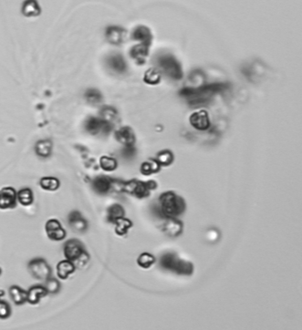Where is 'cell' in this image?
<instances>
[{
    "label": "cell",
    "mask_w": 302,
    "mask_h": 330,
    "mask_svg": "<svg viewBox=\"0 0 302 330\" xmlns=\"http://www.w3.org/2000/svg\"><path fill=\"white\" fill-rule=\"evenodd\" d=\"M229 88V83L206 84L197 88H184L181 89L180 95L186 99L190 106L195 108L206 105L211 101L213 96L223 92Z\"/></svg>",
    "instance_id": "6da1fadb"
},
{
    "label": "cell",
    "mask_w": 302,
    "mask_h": 330,
    "mask_svg": "<svg viewBox=\"0 0 302 330\" xmlns=\"http://www.w3.org/2000/svg\"><path fill=\"white\" fill-rule=\"evenodd\" d=\"M161 208L160 212L163 217H177L185 210L184 199L174 191L163 192L159 198Z\"/></svg>",
    "instance_id": "7a4b0ae2"
},
{
    "label": "cell",
    "mask_w": 302,
    "mask_h": 330,
    "mask_svg": "<svg viewBox=\"0 0 302 330\" xmlns=\"http://www.w3.org/2000/svg\"><path fill=\"white\" fill-rule=\"evenodd\" d=\"M64 256L67 260L71 261L74 265L79 268L87 264L89 259L83 244L77 239H71L67 241L64 244Z\"/></svg>",
    "instance_id": "3957f363"
},
{
    "label": "cell",
    "mask_w": 302,
    "mask_h": 330,
    "mask_svg": "<svg viewBox=\"0 0 302 330\" xmlns=\"http://www.w3.org/2000/svg\"><path fill=\"white\" fill-rule=\"evenodd\" d=\"M160 264L162 268L176 272L179 275L190 276L194 270V266L190 262L182 260L177 255L172 253L163 255L161 258Z\"/></svg>",
    "instance_id": "277c9868"
},
{
    "label": "cell",
    "mask_w": 302,
    "mask_h": 330,
    "mask_svg": "<svg viewBox=\"0 0 302 330\" xmlns=\"http://www.w3.org/2000/svg\"><path fill=\"white\" fill-rule=\"evenodd\" d=\"M157 64L163 73L173 80H181L183 78L182 66L173 55L163 54L157 59Z\"/></svg>",
    "instance_id": "5b68a950"
},
{
    "label": "cell",
    "mask_w": 302,
    "mask_h": 330,
    "mask_svg": "<svg viewBox=\"0 0 302 330\" xmlns=\"http://www.w3.org/2000/svg\"><path fill=\"white\" fill-rule=\"evenodd\" d=\"M28 268L30 275L37 280L46 281L51 278L52 268L47 263V261L42 258L32 259L28 264Z\"/></svg>",
    "instance_id": "8992f818"
},
{
    "label": "cell",
    "mask_w": 302,
    "mask_h": 330,
    "mask_svg": "<svg viewBox=\"0 0 302 330\" xmlns=\"http://www.w3.org/2000/svg\"><path fill=\"white\" fill-rule=\"evenodd\" d=\"M123 190L127 193L140 199L145 198L150 194V189L148 187L147 183H143L138 180L126 182L123 185Z\"/></svg>",
    "instance_id": "52a82bcc"
},
{
    "label": "cell",
    "mask_w": 302,
    "mask_h": 330,
    "mask_svg": "<svg viewBox=\"0 0 302 330\" xmlns=\"http://www.w3.org/2000/svg\"><path fill=\"white\" fill-rule=\"evenodd\" d=\"M85 128H86L87 132L92 134V135H97L100 132L107 134V133L111 132L112 125L107 122H105L104 120H102V119L89 117L85 123Z\"/></svg>",
    "instance_id": "ba28073f"
},
{
    "label": "cell",
    "mask_w": 302,
    "mask_h": 330,
    "mask_svg": "<svg viewBox=\"0 0 302 330\" xmlns=\"http://www.w3.org/2000/svg\"><path fill=\"white\" fill-rule=\"evenodd\" d=\"M17 191L15 188L8 186L0 189V209H13L17 206Z\"/></svg>",
    "instance_id": "9c48e42d"
},
{
    "label": "cell",
    "mask_w": 302,
    "mask_h": 330,
    "mask_svg": "<svg viewBox=\"0 0 302 330\" xmlns=\"http://www.w3.org/2000/svg\"><path fill=\"white\" fill-rule=\"evenodd\" d=\"M45 230L50 239L54 241H61L66 237V231L61 226L60 223L56 219H51L46 223Z\"/></svg>",
    "instance_id": "30bf717a"
},
{
    "label": "cell",
    "mask_w": 302,
    "mask_h": 330,
    "mask_svg": "<svg viewBox=\"0 0 302 330\" xmlns=\"http://www.w3.org/2000/svg\"><path fill=\"white\" fill-rule=\"evenodd\" d=\"M189 121L192 126L199 131H206L210 127V120L206 110L194 112L190 116Z\"/></svg>",
    "instance_id": "8fae6325"
},
{
    "label": "cell",
    "mask_w": 302,
    "mask_h": 330,
    "mask_svg": "<svg viewBox=\"0 0 302 330\" xmlns=\"http://www.w3.org/2000/svg\"><path fill=\"white\" fill-rule=\"evenodd\" d=\"M162 231L170 237H177L183 231V225L180 221L175 217H166V220L162 225Z\"/></svg>",
    "instance_id": "7c38bea8"
},
{
    "label": "cell",
    "mask_w": 302,
    "mask_h": 330,
    "mask_svg": "<svg viewBox=\"0 0 302 330\" xmlns=\"http://www.w3.org/2000/svg\"><path fill=\"white\" fill-rule=\"evenodd\" d=\"M68 221H69L70 226L72 228L75 232L83 233L88 228L87 221L83 218L81 213L78 211H73L70 213Z\"/></svg>",
    "instance_id": "4fadbf2b"
},
{
    "label": "cell",
    "mask_w": 302,
    "mask_h": 330,
    "mask_svg": "<svg viewBox=\"0 0 302 330\" xmlns=\"http://www.w3.org/2000/svg\"><path fill=\"white\" fill-rule=\"evenodd\" d=\"M115 137L120 143L125 146H133V143L135 142V135L133 129L128 126L119 129L115 133Z\"/></svg>",
    "instance_id": "5bb4252c"
},
{
    "label": "cell",
    "mask_w": 302,
    "mask_h": 330,
    "mask_svg": "<svg viewBox=\"0 0 302 330\" xmlns=\"http://www.w3.org/2000/svg\"><path fill=\"white\" fill-rule=\"evenodd\" d=\"M133 39L140 41V44L150 46L153 40V35L151 30L145 26H138L133 31Z\"/></svg>",
    "instance_id": "9a60e30c"
},
{
    "label": "cell",
    "mask_w": 302,
    "mask_h": 330,
    "mask_svg": "<svg viewBox=\"0 0 302 330\" xmlns=\"http://www.w3.org/2000/svg\"><path fill=\"white\" fill-rule=\"evenodd\" d=\"M125 30L121 27L111 26L107 29L106 37L111 44H121L124 42V39L125 37Z\"/></svg>",
    "instance_id": "2e32d148"
},
{
    "label": "cell",
    "mask_w": 302,
    "mask_h": 330,
    "mask_svg": "<svg viewBox=\"0 0 302 330\" xmlns=\"http://www.w3.org/2000/svg\"><path fill=\"white\" fill-rule=\"evenodd\" d=\"M93 190L99 194H106L112 187V180L108 176L96 177L92 183Z\"/></svg>",
    "instance_id": "e0dca14e"
},
{
    "label": "cell",
    "mask_w": 302,
    "mask_h": 330,
    "mask_svg": "<svg viewBox=\"0 0 302 330\" xmlns=\"http://www.w3.org/2000/svg\"><path fill=\"white\" fill-rule=\"evenodd\" d=\"M46 287L43 286H31L28 291V300L31 305H37L43 297L48 295Z\"/></svg>",
    "instance_id": "ac0fdd59"
},
{
    "label": "cell",
    "mask_w": 302,
    "mask_h": 330,
    "mask_svg": "<svg viewBox=\"0 0 302 330\" xmlns=\"http://www.w3.org/2000/svg\"><path fill=\"white\" fill-rule=\"evenodd\" d=\"M9 295L17 306H21L28 300V291H25L18 286H11L9 287Z\"/></svg>",
    "instance_id": "d6986e66"
},
{
    "label": "cell",
    "mask_w": 302,
    "mask_h": 330,
    "mask_svg": "<svg viewBox=\"0 0 302 330\" xmlns=\"http://www.w3.org/2000/svg\"><path fill=\"white\" fill-rule=\"evenodd\" d=\"M130 54L138 64H143L149 54V47L143 44L135 45L131 50Z\"/></svg>",
    "instance_id": "ffe728a7"
},
{
    "label": "cell",
    "mask_w": 302,
    "mask_h": 330,
    "mask_svg": "<svg viewBox=\"0 0 302 330\" xmlns=\"http://www.w3.org/2000/svg\"><path fill=\"white\" fill-rule=\"evenodd\" d=\"M75 269L76 266L71 261L63 260L57 264V275L59 278L65 280L75 271Z\"/></svg>",
    "instance_id": "44dd1931"
},
{
    "label": "cell",
    "mask_w": 302,
    "mask_h": 330,
    "mask_svg": "<svg viewBox=\"0 0 302 330\" xmlns=\"http://www.w3.org/2000/svg\"><path fill=\"white\" fill-rule=\"evenodd\" d=\"M107 63L112 70H114L118 73H123L126 70V67L127 66H126L125 60L121 54L111 55V57H109V59L107 60Z\"/></svg>",
    "instance_id": "7402d4cb"
},
{
    "label": "cell",
    "mask_w": 302,
    "mask_h": 330,
    "mask_svg": "<svg viewBox=\"0 0 302 330\" xmlns=\"http://www.w3.org/2000/svg\"><path fill=\"white\" fill-rule=\"evenodd\" d=\"M36 154L39 157L48 158L51 156L52 151V142L50 139H40L35 146Z\"/></svg>",
    "instance_id": "603a6c76"
},
{
    "label": "cell",
    "mask_w": 302,
    "mask_h": 330,
    "mask_svg": "<svg viewBox=\"0 0 302 330\" xmlns=\"http://www.w3.org/2000/svg\"><path fill=\"white\" fill-rule=\"evenodd\" d=\"M125 211L124 207L118 204H114L108 209V221L112 224H115L119 219L124 217Z\"/></svg>",
    "instance_id": "cb8c5ba5"
},
{
    "label": "cell",
    "mask_w": 302,
    "mask_h": 330,
    "mask_svg": "<svg viewBox=\"0 0 302 330\" xmlns=\"http://www.w3.org/2000/svg\"><path fill=\"white\" fill-rule=\"evenodd\" d=\"M17 198L20 205L24 206H30L34 201L33 191L29 187L22 188L18 192H17Z\"/></svg>",
    "instance_id": "d4e9b609"
},
{
    "label": "cell",
    "mask_w": 302,
    "mask_h": 330,
    "mask_svg": "<svg viewBox=\"0 0 302 330\" xmlns=\"http://www.w3.org/2000/svg\"><path fill=\"white\" fill-rule=\"evenodd\" d=\"M22 14L26 17H37L40 14V8L36 1H25L23 3Z\"/></svg>",
    "instance_id": "484cf974"
},
{
    "label": "cell",
    "mask_w": 302,
    "mask_h": 330,
    "mask_svg": "<svg viewBox=\"0 0 302 330\" xmlns=\"http://www.w3.org/2000/svg\"><path fill=\"white\" fill-rule=\"evenodd\" d=\"M140 170L141 173L143 175H150L160 171V164L158 163V161L150 159L142 164Z\"/></svg>",
    "instance_id": "4316f807"
},
{
    "label": "cell",
    "mask_w": 302,
    "mask_h": 330,
    "mask_svg": "<svg viewBox=\"0 0 302 330\" xmlns=\"http://www.w3.org/2000/svg\"><path fill=\"white\" fill-rule=\"evenodd\" d=\"M39 184L44 190L56 191L57 189H59V181L57 178H54V177H44L40 180Z\"/></svg>",
    "instance_id": "83f0119b"
},
{
    "label": "cell",
    "mask_w": 302,
    "mask_h": 330,
    "mask_svg": "<svg viewBox=\"0 0 302 330\" xmlns=\"http://www.w3.org/2000/svg\"><path fill=\"white\" fill-rule=\"evenodd\" d=\"M143 81L149 85H157L161 81V75L158 70L151 68L144 73Z\"/></svg>",
    "instance_id": "f1b7e54d"
},
{
    "label": "cell",
    "mask_w": 302,
    "mask_h": 330,
    "mask_svg": "<svg viewBox=\"0 0 302 330\" xmlns=\"http://www.w3.org/2000/svg\"><path fill=\"white\" fill-rule=\"evenodd\" d=\"M101 115H102V120H104L105 122L111 123L117 118L118 112L116 109H114L111 106H104V108L101 110Z\"/></svg>",
    "instance_id": "f546056e"
},
{
    "label": "cell",
    "mask_w": 302,
    "mask_h": 330,
    "mask_svg": "<svg viewBox=\"0 0 302 330\" xmlns=\"http://www.w3.org/2000/svg\"><path fill=\"white\" fill-rule=\"evenodd\" d=\"M174 154L169 150H164L157 154V161L160 165L162 166H168L173 163L174 161Z\"/></svg>",
    "instance_id": "4dcf8cb0"
},
{
    "label": "cell",
    "mask_w": 302,
    "mask_h": 330,
    "mask_svg": "<svg viewBox=\"0 0 302 330\" xmlns=\"http://www.w3.org/2000/svg\"><path fill=\"white\" fill-rule=\"evenodd\" d=\"M115 225H116V227H115L116 234L119 235H125L127 231L133 226V222L123 217V218L119 219L115 223Z\"/></svg>",
    "instance_id": "1f68e13d"
},
{
    "label": "cell",
    "mask_w": 302,
    "mask_h": 330,
    "mask_svg": "<svg viewBox=\"0 0 302 330\" xmlns=\"http://www.w3.org/2000/svg\"><path fill=\"white\" fill-rule=\"evenodd\" d=\"M100 164H101V167L104 171L111 172V171H114L117 168L118 162L114 158L108 157V156H103L100 160Z\"/></svg>",
    "instance_id": "d6a6232c"
},
{
    "label": "cell",
    "mask_w": 302,
    "mask_h": 330,
    "mask_svg": "<svg viewBox=\"0 0 302 330\" xmlns=\"http://www.w3.org/2000/svg\"><path fill=\"white\" fill-rule=\"evenodd\" d=\"M85 98H86L87 102L90 104H98L103 101V95H102L101 91L96 89V88L88 89L85 93Z\"/></svg>",
    "instance_id": "836d02e7"
},
{
    "label": "cell",
    "mask_w": 302,
    "mask_h": 330,
    "mask_svg": "<svg viewBox=\"0 0 302 330\" xmlns=\"http://www.w3.org/2000/svg\"><path fill=\"white\" fill-rule=\"evenodd\" d=\"M155 257L149 254V253H142L140 257H138L137 263L142 268H149L153 264H155Z\"/></svg>",
    "instance_id": "e575fe53"
},
{
    "label": "cell",
    "mask_w": 302,
    "mask_h": 330,
    "mask_svg": "<svg viewBox=\"0 0 302 330\" xmlns=\"http://www.w3.org/2000/svg\"><path fill=\"white\" fill-rule=\"evenodd\" d=\"M45 282H46L45 287H46L48 293L55 294L59 292L60 285H59V282L57 279L50 278L47 279Z\"/></svg>",
    "instance_id": "d590c367"
},
{
    "label": "cell",
    "mask_w": 302,
    "mask_h": 330,
    "mask_svg": "<svg viewBox=\"0 0 302 330\" xmlns=\"http://www.w3.org/2000/svg\"><path fill=\"white\" fill-rule=\"evenodd\" d=\"M11 307L8 302L0 300V319H7L11 315Z\"/></svg>",
    "instance_id": "8d00e7d4"
},
{
    "label": "cell",
    "mask_w": 302,
    "mask_h": 330,
    "mask_svg": "<svg viewBox=\"0 0 302 330\" xmlns=\"http://www.w3.org/2000/svg\"><path fill=\"white\" fill-rule=\"evenodd\" d=\"M136 154V150L134 149L133 146H125V148L123 150L122 154L124 157H125L127 159L133 158V156Z\"/></svg>",
    "instance_id": "74e56055"
},
{
    "label": "cell",
    "mask_w": 302,
    "mask_h": 330,
    "mask_svg": "<svg viewBox=\"0 0 302 330\" xmlns=\"http://www.w3.org/2000/svg\"><path fill=\"white\" fill-rule=\"evenodd\" d=\"M4 295H5V291L2 290V289H0V298H1L2 296H4Z\"/></svg>",
    "instance_id": "f35d334b"
},
{
    "label": "cell",
    "mask_w": 302,
    "mask_h": 330,
    "mask_svg": "<svg viewBox=\"0 0 302 330\" xmlns=\"http://www.w3.org/2000/svg\"><path fill=\"white\" fill-rule=\"evenodd\" d=\"M1 274H2V269L0 268V276H1Z\"/></svg>",
    "instance_id": "ab89813d"
}]
</instances>
